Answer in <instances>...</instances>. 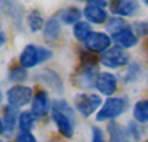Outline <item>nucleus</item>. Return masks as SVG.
Segmentation results:
<instances>
[{
  "label": "nucleus",
  "mask_w": 148,
  "mask_h": 142,
  "mask_svg": "<svg viewBox=\"0 0 148 142\" xmlns=\"http://www.w3.org/2000/svg\"><path fill=\"white\" fill-rule=\"evenodd\" d=\"M39 76H41V79L44 80V83L48 84L49 87H52L55 91H60V93L62 91V83H61L60 77L54 73V71H51V70H45V71H42Z\"/></svg>",
  "instance_id": "dca6fc26"
},
{
  "label": "nucleus",
  "mask_w": 148,
  "mask_h": 142,
  "mask_svg": "<svg viewBox=\"0 0 148 142\" xmlns=\"http://www.w3.org/2000/svg\"><path fill=\"white\" fill-rule=\"evenodd\" d=\"M34 122L35 120H34L32 113H29V112L21 113V116H19V126H21L22 132H29L34 128Z\"/></svg>",
  "instance_id": "5701e85b"
},
{
  "label": "nucleus",
  "mask_w": 148,
  "mask_h": 142,
  "mask_svg": "<svg viewBox=\"0 0 148 142\" xmlns=\"http://www.w3.org/2000/svg\"><path fill=\"white\" fill-rule=\"evenodd\" d=\"M2 9L6 15H9L10 18L19 20L22 16V9L19 5H15L13 0H2Z\"/></svg>",
  "instance_id": "f3484780"
},
{
  "label": "nucleus",
  "mask_w": 148,
  "mask_h": 142,
  "mask_svg": "<svg viewBox=\"0 0 148 142\" xmlns=\"http://www.w3.org/2000/svg\"><path fill=\"white\" fill-rule=\"evenodd\" d=\"M28 25L31 28L32 32H38L39 29H42L44 26V19L39 10H32L28 16Z\"/></svg>",
  "instance_id": "aec40b11"
},
{
  "label": "nucleus",
  "mask_w": 148,
  "mask_h": 142,
  "mask_svg": "<svg viewBox=\"0 0 148 142\" xmlns=\"http://www.w3.org/2000/svg\"><path fill=\"white\" fill-rule=\"evenodd\" d=\"M116 86H118V81H116V77L110 73H102L97 76V80H96V87L99 89L100 93L106 94V96H110L116 91Z\"/></svg>",
  "instance_id": "0eeeda50"
},
{
  "label": "nucleus",
  "mask_w": 148,
  "mask_h": 142,
  "mask_svg": "<svg viewBox=\"0 0 148 142\" xmlns=\"http://www.w3.org/2000/svg\"><path fill=\"white\" fill-rule=\"evenodd\" d=\"M82 18V10H79L77 8H68L61 13V19L64 23H76L79 19ZM79 23V22H77Z\"/></svg>",
  "instance_id": "412c9836"
},
{
  "label": "nucleus",
  "mask_w": 148,
  "mask_h": 142,
  "mask_svg": "<svg viewBox=\"0 0 148 142\" xmlns=\"http://www.w3.org/2000/svg\"><path fill=\"white\" fill-rule=\"evenodd\" d=\"M60 23L57 19H49L47 22V26H45V36L49 38V39H55L58 35H60Z\"/></svg>",
  "instance_id": "4be33fe9"
},
{
  "label": "nucleus",
  "mask_w": 148,
  "mask_h": 142,
  "mask_svg": "<svg viewBox=\"0 0 148 142\" xmlns=\"http://www.w3.org/2000/svg\"><path fill=\"white\" fill-rule=\"evenodd\" d=\"M126 107V102L121 97H112V99H108L102 107V110L97 113V120L102 122V120H108V119H113L116 116H119Z\"/></svg>",
  "instance_id": "f257e3e1"
},
{
  "label": "nucleus",
  "mask_w": 148,
  "mask_h": 142,
  "mask_svg": "<svg viewBox=\"0 0 148 142\" xmlns=\"http://www.w3.org/2000/svg\"><path fill=\"white\" fill-rule=\"evenodd\" d=\"M147 46H148V44H147Z\"/></svg>",
  "instance_id": "473e14b6"
},
{
  "label": "nucleus",
  "mask_w": 148,
  "mask_h": 142,
  "mask_svg": "<svg viewBox=\"0 0 148 142\" xmlns=\"http://www.w3.org/2000/svg\"><path fill=\"white\" fill-rule=\"evenodd\" d=\"M31 99H32V90L31 87H26V86H16L8 91L9 104L13 107L25 106L31 102Z\"/></svg>",
  "instance_id": "7ed1b4c3"
},
{
  "label": "nucleus",
  "mask_w": 148,
  "mask_h": 142,
  "mask_svg": "<svg viewBox=\"0 0 148 142\" xmlns=\"http://www.w3.org/2000/svg\"><path fill=\"white\" fill-rule=\"evenodd\" d=\"M47 112H48V96L45 91H39L32 102V113L41 117L47 115Z\"/></svg>",
  "instance_id": "ddd939ff"
},
{
  "label": "nucleus",
  "mask_w": 148,
  "mask_h": 142,
  "mask_svg": "<svg viewBox=\"0 0 148 142\" xmlns=\"http://www.w3.org/2000/svg\"><path fill=\"white\" fill-rule=\"evenodd\" d=\"M52 119L58 128V130L65 136V138H71L73 133H74V129H73V123L71 120L68 119V116L60 110H52Z\"/></svg>",
  "instance_id": "1a4fd4ad"
},
{
  "label": "nucleus",
  "mask_w": 148,
  "mask_h": 142,
  "mask_svg": "<svg viewBox=\"0 0 148 142\" xmlns=\"http://www.w3.org/2000/svg\"><path fill=\"white\" fill-rule=\"evenodd\" d=\"M145 142H148V141H145Z\"/></svg>",
  "instance_id": "72a5a7b5"
},
{
  "label": "nucleus",
  "mask_w": 148,
  "mask_h": 142,
  "mask_svg": "<svg viewBox=\"0 0 148 142\" xmlns=\"http://www.w3.org/2000/svg\"><path fill=\"white\" fill-rule=\"evenodd\" d=\"M135 28H138V29H136V32H138V35H139V36H141V35L148 33V23H136V25H135Z\"/></svg>",
  "instance_id": "c756f323"
},
{
  "label": "nucleus",
  "mask_w": 148,
  "mask_h": 142,
  "mask_svg": "<svg viewBox=\"0 0 148 142\" xmlns=\"http://www.w3.org/2000/svg\"><path fill=\"white\" fill-rule=\"evenodd\" d=\"M134 116L139 123L148 122V100H141L134 107Z\"/></svg>",
  "instance_id": "a211bd4d"
},
{
  "label": "nucleus",
  "mask_w": 148,
  "mask_h": 142,
  "mask_svg": "<svg viewBox=\"0 0 148 142\" xmlns=\"http://www.w3.org/2000/svg\"><path fill=\"white\" fill-rule=\"evenodd\" d=\"M113 41L118 45H121L122 48H131V46L136 45V42H138L132 29H122L121 32L113 33Z\"/></svg>",
  "instance_id": "9b49d317"
},
{
  "label": "nucleus",
  "mask_w": 148,
  "mask_h": 142,
  "mask_svg": "<svg viewBox=\"0 0 148 142\" xmlns=\"http://www.w3.org/2000/svg\"><path fill=\"white\" fill-rule=\"evenodd\" d=\"M39 62V48L35 45H26L21 54V65L23 68L34 67Z\"/></svg>",
  "instance_id": "9d476101"
},
{
  "label": "nucleus",
  "mask_w": 148,
  "mask_h": 142,
  "mask_svg": "<svg viewBox=\"0 0 148 142\" xmlns=\"http://www.w3.org/2000/svg\"><path fill=\"white\" fill-rule=\"evenodd\" d=\"M138 0H113L110 3V10L113 15L131 16L138 9Z\"/></svg>",
  "instance_id": "423d86ee"
},
{
  "label": "nucleus",
  "mask_w": 148,
  "mask_h": 142,
  "mask_svg": "<svg viewBox=\"0 0 148 142\" xmlns=\"http://www.w3.org/2000/svg\"><path fill=\"white\" fill-rule=\"evenodd\" d=\"M123 25H125L123 19H121V18H112L109 20V23H108V31H110L113 33H118V32H121L123 29Z\"/></svg>",
  "instance_id": "393cba45"
},
{
  "label": "nucleus",
  "mask_w": 148,
  "mask_h": 142,
  "mask_svg": "<svg viewBox=\"0 0 148 142\" xmlns=\"http://www.w3.org/2000/svg\"><path fill=\"white\" fill-rule=\"evenodd\" d=\"M96 73H97L96 67L84 65V68L80 71L76 77H74V81H76V84H77L79 87H82V89H90V87H93V84H95Z\"/></svg>",
  "instance_id": "6e6552de"
},
{
  "label": "nucleus",
  "mask_w": 148,
  "mask_h": 142,
  "mask_svg": "<svg viewBox=\"0 0 148 142\" xmlns=\"http://www.w3.org/2000/svg\"><path fill=\"white\" fill-rule=\"evenodd\" d=\"M84 44H86L87 49H90L92 52H102V51H108V48L110 45V38L106 33L93 32Z\"/></svg>",
  "instance_id": "39448f33"
},
{
  "label": "nucleus",
  "mask_w": 148,
  "mask_h": 142,
  "mask_svg": "<svg viewBox=\"0 0 148 142\" xmlns=\"http://www.w3.org/2000/svg\"><path fill=\"white\" fill-rule=\"evenodd\" d=\"M16 116H18L16 107L13 106L5 107V112H3V132L5 133H9L13 130L15 123H16Z\"/></svg>",
  "instance_id": "4468645a"
},
{
  "label": "nucleus",
  "mask_w": 148,
  "mask_h": 142,
  "mask_svg": "<svg viewBox=\"0 0 148 142\" xmlns=\"http://www.w3.org/2000/svg\"><path fill=\"white\" fill-rule=\"evenodd\" d=\"M100 104L102 99L96 94H82L76 99V106L83 116H90Z\"/></svg>",
  "instance_id": "20e7f679"
},
{
  "label": "nucleus",
  "mask_w": 148,
  "mask_h": 142,
  "mask_svg": "<svg viewBox=\"0 0 148 142\" xmlns=\"http://www.w3.org/2000/svg\"><path fill=\"white\" fill-rule=\"evenodd\" d=\"M51 51L49 49H45V48H39V62H44L47 59L51 58Z\"/></svg>",
  "instance_id": "cd10ccee"
},
{
  "label": "nucleus",
  "mask_w": 148,
  "mask_h": 142,
  "mask_svg": "<svg viewBox=\"0 0 148 142\" xmlns=\"http://www.w3.org/2000/svg\"><path fill=\"white\" fill-rule=\"evenodd\" d=\"M84 16L87 18L89 22H93V23H103L108 19V15H106L105 9L99 8V6H93V5H87L86 6Z\"/></svg>",
  "instance_id": "f8f14e48"
},
{
  "label": "nucleus",
  "mask_w": 148,
  "mask_h": 142,
  "mask_svg": "<svg viewBox=\"0 0 148 142\" xmlns=\"http://www.w3.org/2000/svg\"><path fill=\"white\" fill-rule=\"evenodd\" d=\"M80 59H82V64L89 65V67H95L96 62H97V57L95 54H92V52H87V51H82Z\"/></svg>",
  "instance_id": "a878e982"
},
{
  "label": "nucleus",
  "mask_w": 148,
  "mask_h": 142,
  "mask_svg": "<svg viewBox=\"0 0 148 142\" xmlns=\"http://www.w3.org/2000/svg\"><path fill=\"white\" fill-rule=\"evenodd\" d=\"M89 5L99 6V8H105V6H106V2H105V0H89Z\"/></svg>",
  "instance_id": "7c9ffc66"
},
{
  "label": "nucleus",
  "mask_w": 148,
  "mask_h": 142,
  "mask_svg": "<svg viewBox=\"0 0 148 142\" xmlns=\"http://www.w3.org/2000/svg\"><path fill=\"white\" fill-rule=\"evenodd\" d=\"M109 133H110V141L112 142H129V138H128V132L123 126H121L119 123H115L112 122L109 126Z\"/></svg>",
  "instance_id": "2eb2a0df"
},
{
  "label": "nucleus",
  "mask_w": 148,
  "mask_h": 142,
  "mask_svg": "<svg viewBox=\"0 0 148 142\" xmlns=\"http://www.w3.org/2000/svg\"><path fill=\"white\" fill-rule=\"evenodd\" d=\"M16 142H36V139L31 132H21L16 138Z\"/></svg>",
  "instance_id": "bb28decb"
},
{
  "label": "nucleus",
  "mask_w": 148,
  "mask_h": 142,
  "mask_svg": "<svg viewBox=\"0 0 148 142\" xmlns=\"http://www.w3.org/2000/svg\"><path fill=\"white\" fill-rule=\"evenodd\" d=\"M102 62L103 65L109 67V68H116V67H122V65H126L129 62V57L128 54L122 49V48H110L108 51L103 52L102 55Z\"/></svg>",
  "instance_id": "f03ea898"
},
{
  "label": "nucleus",
  "mask_w": 148,
  "mask_h": 142,
  "mask_svg": "<svg viewBox=\"0 0 148 142\" xmlns=\"http://www.w3.org/2000/svg\"><path fill=\"white\" fill-rule=\"evenodd\" d=\"M93 139H92V142H105V139H103V135H102V130L99 129V128H93Z\"/></svg>",
  "instance_id": "c85d7f7f"
},
{
  "label": "nucleus",
  "mask_w": 148,
  "mask_h": 142,
  "mask_svg": "<svg viewBox=\"0 0 148 142\" xmlns=\"http://www.w3.org/2000/svg\"><path fill=\"white\" fill-rule=\"evenodd\" d=\"M92 28L89 23L86 22H79L76 23V26H74V36H76L79 41H87V38L92 35Z\"/></svg>",
  "instance_id": "6ab92c4d"
},
{
  "label": "nucleus",
  "mask_w": 148,
  "mask_h": 142,
  "mask_svg": "<svg viewBox=\"0 0 148 142\" xmlns=\"http://www.w3.org/2000/svg\"><path fill=\"white\" fill-rule=\"evenodd\" d=\"M144 3H145V5L148 6V0H144Z\"/></svg>",
  "instance_id": "2f4dec72"
},
{
  "label": "nucleus",
  "mask_w": 148,
  "mask_h": 142,
  "mask_svg": "<svg viewBox=\"0 0 148 142\" xmlns=\"http://www.w3.org/2000/svg\"><path fill=\"white\" fill-rule=\"evenodd\" d=\"M26 77H28V74H26V71H25L23 67L13 68L10 71V74H9V79L12 81H23V80H26Z\"/></svg>",
  "instance_id": "b1692460"
}]
</instances>
